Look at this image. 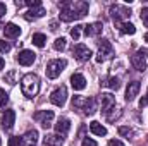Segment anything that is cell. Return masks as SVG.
<instances>
[{"mask_svg":"<svg viewBox=\"0 0 148 146\" xmlns=\"http://www.w3.org/2000/svg\"><path fill=\"white\" fill-rule=\"evenodd\" d=\"M88 14V3L83 0H71V2H62L60 5V21L64 23H71V21H77L81 17H84Z\"/></svg>","mask_w":148,"mask_h":146,"instance_id":"6da1fadb","label":"cell"},{"mask_svg":"<svg viewBox=\"0 0 148 146\" xmlns=\"http://www.w3.org/2000/svg\"><path fill=\"white\" fill-rule=\"evenodd\" d=\"M21 91L26 98H35L40 91V79L36 74H26L21 79Z\"/></svg>","mask_w":148,"mask_h":146,"instance_id":"7a4b0ae2","label":"cell"},{"mask_svg":"<svg viewBox=\"0 0 148 146\" xmlns=\"http://www.w3.org/2000/svg\"><path fill=\"white\" fill-rule=\"evenodd\" d=\"M66 65H67V62H66L64 59H55V60H50V62L47 64V77H50V79L59 77V76H60V72L66 69Z\"/></svg>","mask_w":148,"mask_h":146,"instance_id":"3957f363","label":"cell"},{"mask_svg":"<svg viewBox=\"0 0 148 146\" xmlns=\"http://www.w3.org/2000/svg\"><path fill=\"white\" fill-rule=\"evenodd\" d=\"M114 57V48H112L110 41L109 40H102L100 41V48H98V53H97V62H105Z\"/></svg>","mask_w":148,"mask_h":146,"instance_id":"277c9868","label":"cell"},{"mask_svg":"<svg viewBox=\"0 0 148 146\" xmlns=\"http://www.w3.org/2000/svg\"><path fill=\"white\" fill-rule=\"evenodd\" d=\"M50 102L55 107H64L66 102H67V88L66 86H59L57 89H53L52 95H50Z\"/></svg>","mask_w":148,"mask_h":146,"instance_id":"5b68a950","label":"cell"},{"mask_svg":"<svg viewBox=\"0 0 148 146\" xmlns=\"http://www.w3.org/2000/svg\"><path fill=\"white\" fill-rule=\"evenodd\" d=\"M35 120L43 127V129H48L53 122V112L52 110H40L35 113Z\"/></svg>","mask_w":148,"mask_h":146,"instance_id":"8992f818","label":"cell"},{"mask_svg":"<svg viewBox=\"0 0 148 146\" xmlns=\"http://www.w3.org/2000/svg\"><path fill=\"white\" fill-rule=\"evenodd\" d=\"M110 16L114 17L115 23H121V19H127V17L131 16V10H129L126 5H119V3H115V5H112L110 7Z\"/></svg>","mask_w":148,"mask_h":146,"instance_id":"52a82bcc","label":"cell"},{"mask_svg":"<svg viewBox=\"0 0 148 146\" xmlns=\"http://www.w3.org/2000/svg\"><path fill=\"white\" fill-rule=\"evenodd\" d=\"M100 103H102V112L109 113L115 107V96L112 93H102L100 95Z\"/></svg>","mask_w":148,"mask_h":146,"instance_id":"ba28073f","label":"cell"},{"mask_svg":"<svg viewBox=\"0 0 148 146\" xmlns=\"http://www.w3.org/2000/svg\"><path fill=\"white\" fill-rule=\"evenodd\" d=\"M93 53H91V50L86 46V45H76L74 46V57H76V60H79V62H86L90 57H91Z\"/></svg>","mask_w":148,"mask_h":146,"instance_id":"9c48e42d","label":"cell"},{"mask_svg":"<svg viewBox=\"0 0 148 146\" xmlns=\"http://www.w3.org/2000/svg\"><path fill=\"white\" fill-rule=\"evenodd\" d=\"M35 59H36V53L31 52V50H21L19 55H17V62L21 65H31L35 62Z\"/></svg>","mask_w":148,"mask_h":146,"instance_id":"30bf717a","label":"cell"},{"mask_svg":"<svg viewBox=\"0 0 148 146\" xmlns=\"http://www.w3.org/2000/svg\"><path fill=\"white\" fill-rule=\"evenodd\" d=\"M131 65H133L138 72H145V71H147V59H145L140 52H136V53L131 57Z\"/></svg>","mask_w":148,"mask_h":146,"instance_id":"8fae6325","label":"cell"},{"mask_svg":"<svg viewBox=\"0 0 148 146\" xmlns=\"http://www.w3.org/2000/svg\"><path fill=\"white\" fill-rule=\"evenodd\" d=\"M14 120H16V112L14 110H5V113L2 115V126L5 131H10L14 127Z\"/></svg>","mask_w":148,"mask_h":146,"instance_id":"7c38bea8","label":"cell"},{"mask_svg":"<svg viewBox=\"0 0 148 146\" xmlns=\"http://www.w3.org/2000/svg\"><path fill=\"white\" fill-rule=\"evenodd\" d=\"M69 129H71V120L66 119V117H60V119L57 120V124H55L57 134H59V136H66V134L69 132Z\"/></svg>","mask_w":148,"mask_h":146,"instance_id":"4fadbf2b","label":"cell"},{"mask_svg":"<svg viewBox=\"0 0 148 146\" xmlns=\"http://www.w3.org/2000/svg\"><path fill=\"white\" fill-rule=\"evenodd\" d=\"M84 28V35L86 36H98L103 29V24L102 23H91V24H86L83 26Z\"/></svg>","mask_w":148,"mask_h":146,"instance_id":"5bb4252c","label":"cell"},{"mask_svg":"<svg viewBox=\"0 0 148 146\" xmlns=\"http://www.w3.org/2000/svg\"><path fill=\"white\" fill-rule=\"evenodd\" d=\"M138 93H140V81H133V83H129L127 88H126V100H127V102L134 100V98L138 96Z\"/></svg>","mask_w":148,"mask_h":146,"instance_id":"9a60e30c","label":"cell"},{"mask_svg":"<svg viewBox=\"0 0 148 146\" xmlns=\"http://www.w3.org/2000/svg\"><path fill=\"white\" fill-rule=\"evenodd\" d=\"M3 35H5V38H10V40L17 38L21 35V28L17 24H14V23H9V24L3 26Z\"/></svg>","mask_w":148,"mask_h":146,"instance_id":"2e32d148","label":"cell"},{"mask_svg":"<svg viewBox=\"0 0 148 146\" xmlns=\"http://www.w3.org/2000/svg\"><path fill=\"white\" fill-rule=\"evenodd\" d=\"M71 84H73V88L76 91H81V89L86 88V79H84L83 74H73L71 76Z\"/></svg>","mask_w":148,"mask_h":146,"instance_id":"e0dca14e","label":"cell"},{"mask_svg":"<svg viewBox=\"0 0 148 146\" xmlns=\"http://www.w3.org/2000/svg\"><path fill=\"white\" fill-rule=\"evenodd\" d=\"M43 16H45V9H43V7H36V9H29V10L24 14V19L35 21L38 17H43Z\"/></svg>","mask_w":148,"mask_h":146,"instance_id":"ac0fdd59","label":"cell"},{"mask_svg":"<svg viewBox=\"0 0 148 146\" xmlns=\"http://www.w3.org/2000/svg\"><path fill=\"white\" fill-rule=\"evenodd\" d=\"M83 110H84V113L86 115H93L95 113V110H97V100L95 98H86L84 100V103H83Z\"/></svg>","mask_w":148,"mask_h":146,"instance_id":"d6986e66","label":"cell"},{"mask_svg":"<svg viewBox=\"0 0 148 146\" xmlns=\"http://www.w3.org/2000/svg\"><path fill=\"white\" fill-rule=\"evenodd\" d=\"M117 28H119V31H121L122 35H134V33H136L134 24H131V23H127V21H124V23H117Z\"/></svg>","mask_w":148,"mask_h":146,"instance_id":"ffe728a7","label":"cell"},{"mask_svg":"<svg viewBox=\"0 0 148 146\" xmlns=\"http://www.w3.org/2000/svg\"><path fill=\"white\" fill-rule=\"evenodd\" d=\"M23 141H24V145L26 146H35L38 141V132L33 129V131H28L24 136H23Z\"/></svg>","mask_w":148,"mask_h":146,"instance_id":"44dd1931","label":"cell"},{"mask_svg":"<svg viewBox=\"0 0 148 146\" xmlns=\"http://www.w3.org/2000/svg\"><path fill=\"white\" fill-rule=\"evenodd\" d=\"M45 146H62V138L59 134H48L43 139Z\"/></svg>","mask_w":148,"mask_h":146,"instance_id":"7402d4cb","label":"cell"},{"mask_svg":"<svg viewBox=\"0 0 148 146\" xmlns=\"http://www.w3.org/2000/svg\"><path fill=\"white\" fill-rule=\"evenodd\" d=\"M90 131H91L93 134H97V136H105V134H107V129H105L100 122H97V120H93V122L90 124Z\"/></svg>","mask_w":148,"mask_h":146,"instance_id":"603a6c76","label":"cell"},{"mask_svg":"<svg viewBox=\"0 0 148 146\" xmlns=\"http://www.w3.org/2000/svg\"><path fill=\"white\" fill-rule=\"evenodd\" d=\"M100 84H102V86H109L110 89H119V88H121V81H119V77H109V79H103Z\"/></svg>","mask_w":148,"mask_h":146,"instance_id":"cb8c5ba5","label":"cell"},{"mask_svg":"<svg viewBox=\"0 0 148 146\" xmlns=\"http://www.w3.org/2000/svg\"><path fill=\"white\" fill-rule=\"evenodd\" d=\"M31 41H33V45H36L38 48H43L45 46V41H47V36L41 35V33H35L31 36Z\"/></svg>","mask_w":148,"mask_h":146,"instance_id":"d4e9b609","label":"cell"},{"mask_svg":"<svg viewBox=\"0 0 148 146\" xmlns=\"http://www.w3.org/2000/svg\"><path fill=\"white\" fill-rule=\"evenodd\" d=\"M66 45H67V40L66 38H57L55 41H53V48L57 50V52H62V50H66Z\"/></svg>","mask_w":148,"mask_h":146,"instance_id":"484cf974","label":"cell"},{"mask_svg":"<svg viewBox=\"0 0 148 146\" xmlns=\"http://www.w3.org/2000/svg\"><path fill=\"white\" fill-rule=\"evenodd\" d=\"M9 146H24V141H23V138H19V136H14V138H9Z\"/></svg>","mask_w":148,"mask_h":146,"instance_id":"4316f807","label":"cell"},{"mask_svg":"<svg viewBox=\"0 0 148 146\" xmlns=\"http://www.w3.org/2000/svg\"><path fill=\"white\" fill-rule=\"evenodd\" d=\"M0 52L2 53H9L10 52V43L5 40H0Z\"/></svg>","mask_w":148,"mask_h":146,"instance_id":"83f0119b","label":"cell"},{"mask_svg":"<svg viewBox=\"0 0 148 146\" xmlns=\"http://www.w3.org/2000/svg\"><path fill=\"white\" fill-rule=\"evenodd\" d=\"M7 103H9V95L3 89H0V107H5Z\"/></svg>","mask_w":148,"mask_h":146,"instance_id":"f1b7e54d","label":"cell"},{"mask_svg":"<svg viewBox=\"0 0 148 146\" xmlns=\"http://www.w3.org/2000/svg\"><path fill=\"white\" fill-rule=\"evenodd\" d=\"M81 28H83V26H74L73 29H71V36H73L74 40H79V35H81Z\"/></svg>","mask_w":148,"mask_h":146,"instance_id":"f546056e","label":"cell"},{"mask_svg":"<svg viewBox=\"0 0 148 146\" xmlns=\"http://www.w3.org/2000/svg\"><path fill=\"white\" fill-rule=\"evenodd\" d=\"M83 103H84V100H83L81 96H74L73 98V107H76V108H81Z\"/></svg>","mask_w":148,"mask_h":146,"instance_id":"4dcf8cb0","label":"cell"},{"mask_svg":"<svg viewBox=\"0 0 148 146\" xmlns=\"http://www.w3.org/2000/svg\"><path fill=\"white\" fill-rule=\"evenodd\" d=\"M141 21H143V24L148 28V7H143L141 9Z\"/></svg>","mask_w":148,"mask_h":146,"instance_id":"1f68e13d","label":"cell"},{"mask_svg":"<svg viewBox=\"0 0 148 146\" xmlns=\"http://www.w3.org/2000/svg\"><path fill=\"white\" fill-rule=\"evenodd\" d=\"M81 146H97V141H93V139H90V138H84L83 143H81Z\"/></svg>","mask_w":148,"mask_h":146,"instance_id":"d6a6232c","label":"cell"},{"mask_svg":"<svg viewBox=\"0 0 148 146\" xmlns=\"http://www.w3.org/2000/svg\"><path fill=\"white\" fill-rule=\"evenodd\" d=\"M117 117H121V112H119V110H117L115 113H107V120H109V122H114Z\"/></svg>","mask_w":148,"mask_h":146,"instance_id":"836d02e7","label":"cell"},{"mask_svg":"<svg viewBox=\"0 0 148 146\" xmlns=\"http://www.w3.org/2000/svg\"><path fill=\"white\" fill-rule=\"evenodd\" d=\"M119 134H122V136H129V134H131V129H129V127H119Z\"/></svg>","mask_w":148,"mask_h":146,"instance_id":"e575fe53","label":"cell"},{"mask_svg":"<svg viewBox=\"0 0 148 146\" xmlns=\"http://www.w3.org/2000/svg\"><path fill=\"white\" fill-rule=\"evenodd\" d=\"M3 81H7L9 84H14V71H12L10 74H7V76L3 77Z\"/></svg>","mask_w":148,"mask_h":146,"instance_id":"d590c367","label":"cell"},{"mask_svg":"<svg viewBox=\"0 0 148 146\" xmlns=\"http://www.w3.org/2000/svg\"><path fill=\"white\" fill-rule=\"evenodd\" d=\"M147 105H148V91H147V95L140 100V107H141V108H143V107H147Z\"/></svg>","mask_w":148,"mask_h":146,"instance_id":"8d00e7d4","label":"cell"},{"mask_svg":"<svg viewBox=\"0 0 148 146\" xmlns=\"http://www.w3.org/2000/svg\"><path fill=\"white\" fill-rule=\"evenodd\" d=\"M109 146H124V143L119 141V139H110L109 141Z\"/></svg>","mask_w":148,"mask_h":146,"instance_id":"74e56055","label":"cell"},{"mask_svg":"<svg viewBox=\"0 0 148 146\" xmlns=\"http://www.w3.org/2000/svg\"><path fill=\"white\" fill-rule=\"evenodd\" d=\"M5 12H7V7H5V3H2V2H0V16H3Z\"/></svg>","mask_w":148,"mask_h":146,"instance_id":"f35d334b","label":"cell"},{"mask_svg":"<svg viewBox=\"0 0 148 146\" xmlns=\"http://www.w3.org/2000/svg\"><path fill=\"white\" fill-rule=\"evenodd\" d=\"M50 29L55 31V29H57V23H50Z\"/></svg>","mask_w":148,"mask_h":146,"instance_id":"ab89813d","label":"cell"},{"mask_svg":"<svg viewBox=\"0 0 148 146\" xmlns=\"http://www.w3.org/2000/svg\"><path fill=\"white\" fill-rule=\"evenodd\" d=\"M3 67H5V60H3V59H2V57H0V71H2V69H3Z\"/></svg>","mask_w":148,"mask_h":146,"instance_id":"60d3db41","label":"cell"},{"mask_svg":"<svg viewBox=\"0 0 148 146\" xmlns=\"http://www.w3.org/2000/svg\"><path fill=\"white\" fill-rule=\"evenodd\" d=\"M145 41H147V43H148V33H147V35H145Z\"/></svg>","mask_w":148,"mask_h":146,"instance_id":"b9f144b4","label":"cell"},{"mask_svg":"<svg viewBox=\"0 0 148 146\" xmlns=\"http://www.w3.org/2000/svg\"><path fill=\"white\" fill-rule=\"evenodd\" d=\"M0 145H2V139H0Z\"/></svg>","mask_w":148,"mask_h":146,"instance_id":"7bdbcfd3","label":"cell"}]
</instances>
